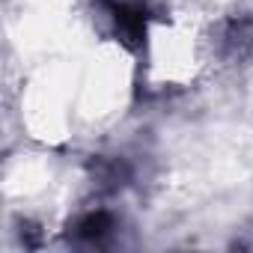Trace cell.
Returning a JSON list of instances; mask_svg holds the SVG:
<instances>
[{
  "instance_id": "2",
  "label": "cell",
  "mask_w": 253,
  "mask_h": 253,
  "mask_svg": "<svg viewBox=\"0 0 253 253\" xmlns=\"http://www.w3.org/2000/svg\"><path fill=\"white\" fill-rule=\"evenodd\" d=\"M75 238L78 241H89V244H98L104 241L110 232H113V214L104 211V209H95V211H86L75 220Z\"/></svg>"
},
{
  "instance_id": "1",
  "label": "cell",
  "mask_w": 253,
  "mask_h": 253,
  "mask_svg": "<svg viewBox=\"0 0 253 253\" xmlns=\"http://www.w3.org/2000/svg\"><path fill=\"white\" fill-rule=\"evenodd\" d=\"M110 18H113V27H116V36L122 45H128L131 51H137L143 42H146V27H149V9L143 3H110Z\"/></svg>"
}]
</instances>
